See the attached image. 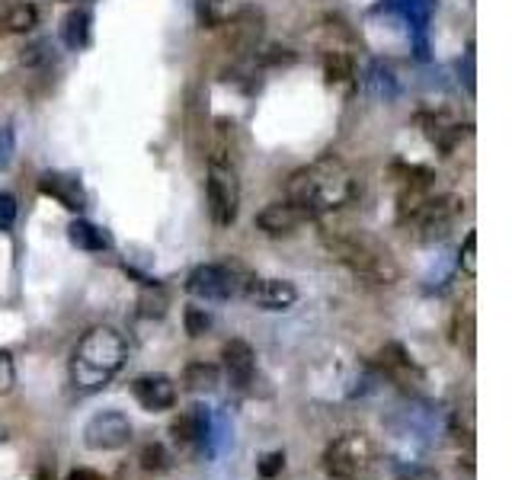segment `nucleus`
<instances>
[{"label": "nucleus", "instance_id": "nucleus-1", "mask_svg": "<svg viewBox=\"0 0 512 480\" xmlns=\"http://www.w3.org/2000/svg\"><path fill=\"white\" fill-rule=\"evenodd\" d=\"M356 196V176L346 167V160L336 154H324L311 160L308 167L295 170L285 183V199L301 205L311 218H324L336 208H343Z\"/></svg>", "mask_w": 512, "mask_h": 480}, {"label": "nucleus", "instance_id": "nucleus-2", "mask_svg": "<svg viewBox=\"0 0 512 480\" xmlns=\"http://www.w3.org/2000/svg\"><path fill=\"white\" fill-rule=\"evenodd\" d=\"M125 359H128V340L116 327L109 324L90 327L71 352V365H68L71 384L84 394L103 391L122 372Z\"/></svg>", "mask_w": 512, "mask_h": 480}, {"label": "nucleus", "instance_id": "nucleus-3", "mask_svg": "<svg viewBox=\"0 0 512 480\" xmlns=\"http://www.w3.org/2000/svg\"><path fill=\"white\" fill-rule=\"evenodd\" d=\"M324 247L336 263H343L359 279L375 285H394L400 279V266L388 244H381L362 228H336L324 231Z\"/></svg>", "mask_w": 512, "mask_h": 480}, {"label": "nucleus", "instance_id": "nucleus-4", "mask_svg": "<svg viewBox=\"0 0 512 480\" xmlns=\"http://www.w3.org/2000/svg\"><path fill=\"white\" fill-rule=\"evenodd\" d=\"M464 212V202L458 196H429L420 199L416 205H410L407 212H400V224L420 240V244H436V240H445L452 234V228L458 224Z\"/></svg>", "mask_w": 512, "mask_h": 480}, {"label": "nucleus", "instance_id": "nucleus-5", "mask_svg": "<svg viewBox=\"0 0 512 480\" xmlns=\"http://www.w3.org/2000/svg\"><path fill=\"white\" fill-rule=\"evenodd\" d=\"M320 461L330 480H362L375 468V445L365 432H343L324 448Z\"/></svg>", "mask_w": 512, "mask_h": 480}, {"label": "nucleus", "instance_id": "nucleus-6", "mask_svg": "<svg viewBox=\"0 0 512 480\" xmlns=\"http://www.w3.org/2000/svg\"><path fill=\"white\" fill-rule=\"evenodd\" d=\"M247 279V272L234 263H202L186 276V292L199 301H228L244 292Z\"/></svg>", "mask_w": 512, "mask_h": 480}, {"label": "nucleus", "instance_id": "nucleus-7", "mask_svg": "<svg viewBox=\"0 0 512 480\" xmlns=\"http://www.w3.org/2000/svg\"><path fill=\"white\" fill-rule=\"evenodd\" d=\"M205 199H208V215H212L215 228H231L240 212V183H237L234 164H215V160H208Z\"/></svg>", "mask_w": 512, "mask_h": 480}, {"label": "nucleus", "instance_id": "nucleus-8", "mask_svg": "<svg viewBox=\"0 0 512 480\" xmlns=\"http://www.w3.org/2000/svg\"><path fill=\"white\" fill-rule=\"evenodd\" d=\"M132 423L122 410H100L84 426V445L90 452H119L132 442Z\"/></svg>", "mask_w": 512, "mask_h": 480}, {"label": "nucleus", "instance_id": "nucleus-9", "mask_svg": "<svg viewBox=\"0 0 512 480\" xmlns=\"http://www.w3.org/2000/svg\"><path fill=\"white\" fill-rule=\"evenodd\" d=\"M244 295L253 308L260 311H288L292 304L298 301V288L288 282V279H260V276H250L244 285Z\"/></svg>", "mask_w": 512, "mask_h": 480}, {"label": "nucleus", "instance_id": "nucleus-10", "mask_svg": "<svg viewBox=\"0 0 512 480\" xmlns=\"http://www.w3.org/2000/svg\"><path fill=\"white\" fill-rule=\"evenodd\" d=\"M308 221H314L308 212H304L301 205L295 202H269L260 215H256V228H260L263 234L269 237H288V234H295L298 228H304Z\"/></svg>", "mask_w": 512, "mask_h": 480}, {"label": "nucleus", "instance_id": "nucleus-11", "mask_svg": "<svg viewBox=\"0 0 512 480\" xmlns=\"http://www.w3.org/2000/svg\"><path fill=\"white\" fill-rule=\"evenodd\" d=\"M224 378L234 391H247L256 378V352L247 340H228L221 349Z\"/></svg>", "mask_w": 512, "mask_h": 480}, {"label": "nucleus", "instance_id": "nucleus-12", "mask_svg": "<svg viewBox=\"0 0 512 480\" xmlns=\"http://www.w3.org/2000/svg\"><path fill=\"white\" fill-rule=\"evenodd\" d=\"M132 397L138 400L141 410L148 413H164L173 410L176 400H180V391H176L173 378L167 375H141L132 381Z\"/></svg>", "mask_w": 512, "mask_h": 480}, {"label": "nucleus", "instance_id": "nucleus-13", "mask_svg": "<svg viewBox=\"0 0 512 480\" xmlns=\"http://www.w3.org/2000/svg\"><path fill=\"white\" fill-rule=\"evenodd\" d=\"M420 125H423L426 141L432 148H439L442 154H452L458 148V141L468 135V125H461L455 116H448V112H423Z\"/></svg>", "mask_w": 512, "mask_h": 480}, {"label": "nucleus", "instance_id": "nucleus-14", "mask_svg": "<svg viewBox=\"0 0 512 480\" xmlns=\"http://www.w3.org/2000/svg\"><path fill=\"white\" fill-rule=\"evenodd\" d=\"M39 189H42V196H52L58 205L68 208V212H84V205H87V192L80 186L77 176L48 170L39 176Z\"/></svg>", "mask_w": 512, "mask_h": 480}, {"label": "nucleus", "instance_id": "nucleus-15", "mask_svg": "<svg viewBox=\"0 0 512 480\" xmlns=\"http://www.w3.org/2000/svg\"><path fill=\"white\" fill-rule=\"evenodd\" d=\"M378 365H381L384 375H388L391 381H397L400 388H407V391L410 388H420V384H423V372L416 368L413 356L400 343H388V346H384Z\"/></svg>", "mask_w": 512, "mask_h": 480}, {"label": "nucleus", "instance_id": "nucleus-16", "mask_svg": "<svg viewBox=\"0 0 512 480\" xmlns=\"http://www.w3.org/2000/svg\"><path fill=\"white\" fill-rule=\"evenodd\" d=\"M221 29H228V48L234 55L256 52V42H260V32H263V13L244 7L231 23H224Z\"/></svg>", "mask_w": 512, "mask_h": 480}, {"label": "nucleus", "instance_id": "nucleus-17", "mask_svg": "<svg viewBox=\"0 0 512 480\" xmlns=\"http://www.w3.org/2000/svg\"><path fill=\"white\" fill-rule=\"evenodd\" d=\"M170 436L180 448H202L208 439V410L205 407H189L170 423Z\"/></svg>", "mask_w": 512, "mask_h": 480}, {"label": "nucleus", "instance_id": "nucleus-18", "mask_svg": "<svg viewBox=\"0 0 512 480\" xmlns=\"http://www.w3.org/2000/svg\"><path fill=\"white\" fill-rule=\"evenodd\" d=\"M39 23V10L29 0H0V36H20Z\"/></svg>", "mask_w": 512, "mask_h": 480}, {"label": "nucleus", "instance_id": "nucleus-19", "mask_svg": "<svg viewBox=\"0 0 512 480\" xmlns=\"http://www.w3.org/2000/svg\"><path fill=\"white\" fill-rule=\"evenodd\" d=\"M324 74L330 87H352L356 80V61H352V52L340 45H327L324 48Z\"/></svg>", "mask_w": 512, "mask_h": 480}, {"label": "nucleus", "instance_id": "nucleus-20", "mask_svg": "<svg viewBox=\"0 0 512 480\" xmlns=\"http://www.w3.org/2000/svg\"><path fill=\"white\" fill-rule=\"evenodd\" d=\"M221 384V368L212 362H189L183 368V388L189 394H212Z\"/></svg>", "mask_w": 512, "mask_h": 480}, {"label": "nucleus", "instance_id": "nucleus-21", "mask_svg": "<svg viewBox=\"0 0 512 480\" xmlns=\"http://www.w3.org/2000/svg\"><path fill=\"white\" fill-rule=\"evenodd\" d=\"M68 237H71V244L80 247V250H87V253H103L109 250V234L103 228H96V224L84 221V218H77L71 221V228H68Z\"/></svg>", "mask_w": 512, "mask_h": 480}, {"label": "nucleus", "instance_id": "nucleus-22", "mask_svg": "<svg viewBox=\"0 0 512 480\" xmlns=\"http://www.w3.org/2000/svg\"><path fill=\"white\" fill-rule=\"evenodd\" d=\"M240 10H244V0H199V20L202 26H212V29L231 23Z\"/></svg>", "mask_w": 512, "mask_h": 480}, {"label": "nucleus", "instance_id": "nucleus-23", "mask_svg": "<svg viewBox=\"0 0 512 480\" xmlns=\"http://www.w3.org/2000/svg\"><path fill=\"white\" fill-rule=\"evenodd\" d=\"M90 13L87 10H71L68 16H64V23H61V39L68 48H74V52H80L87 42H90Z\"/></svg>", "mask_w": 512, "mask_h": 480}, {"label": "nucleus", "instance_id": "nucleus-24", "mask_svg": "<svg viewBox=\"0 0 512 480\" xmlns=\"http://www.w3.org/2000/svg\"><path fill=\"white\" fill-rule=\"evenodd\" d=\"M138 461H141V468L148 471V474H164V471L173 468V455L167 452V445H160V442H148V445H144Z\"/></svg>", "mask_w": 512, "mask_h": 480}, {"label": "nucleus", "instance_id": "nucleus-25", "mask_svg": "<svg viewBox=\"0 0 512 480\" xmlns=\"http://www.w3.org/2000/svg\"><path fill=\"white\" fill-rule=\"evenodd\" d=\"M183 320H186V333L189 336H202L208 327H212V314H208L205 308H196V304H192V308H186Z\"/></svg>", "mask_w": 512, "mask_h": 480}, {"label": "nucleus", "instance_id": "nucleus-26", "mask_svg": "<svg viewBox=\"0 0 512 480\" xmlns=\"http://www.w3.org/2000/svg\"><path fill=\"white\" fill-rule=\"evenodd\" d=\"M16 384V365H13V356L7 349H0V397L10 394Z\"/></svg>", "mask_w": 512, "mask_h": 480}, {"label": "nucleus", "instance_id": "nucleus-27", "mask_svg": "<svg viewBox=\"0 0 512 480\" xmlns=\"http://www.w3.org/2000/svg\"><path fill=\"white\" fill-rule=\"evenodd\" d=\"M461 269L468 272V276H477V234L468 231L461 244Z\"/></svg>", "mask_w": 512, "mask_h": 480}, {"label": "nucleus", "instance_id": "nucleus-28", "mask_svg": "<svg viewBox=\"0 0 512 480\" xmlns=\"http://www.w3.org/2000/svg\"><path fill=\"white\" fill-rule=\"evenodd\" d=\"M282 468H285V452H269L260 458V464H256V471H260L263 480H272L276 474H282Z\"/></svg>", "mask_w": 512, "mask_h": 480}, {"label": "nucleus", "instance_id": "nucleus-29", "mask_svg": "<svg viewBox=\"0 0 512 480\" xmlns=\"http://www.w3.org/2000/svg\"><path fill=\"white\" fill-rule=\"evenodd\" d=\"M13 154H16L13 128L10 125H0V170H7L13 164Z\"/></svg>", "mask_w": 512, "mask_h": 480}, {"label": "nucleus", "instance_id": "nucleus-30", "mask_svg": "<svg viewBox=\"0 0 512 480\" xmlns=\"http://www.w3.org/2000/svg\"><path fill=\"white\" fill-rule=\"evenodd\" d=\"M16 199L10 196V192H0V231H10L16 224Z\"/></svg>", "mask_w": 512, "mask_h": 480}, {"label": "nucleus", "instance_id": "nucleus-31", "mask_svg": "<svg viewBox=\"0 0 512 480\" xmlns=\"http://www.w3.org/2000/svg\"><path fill=\"white\" fill-rule=\"evenodd\" d=\"M404 480H439V474L432 468H413V471H407Z\"/></svg>", "mask_w": 512, "mask_h": 480}, {"label": "nucleus", "instance_id": "nucleus-32", "mask_svg": "<svg viewBox=\"0 0 512 480\" xmlns=\"http://www.w3.org/2000/svg\"><path fill=\"white\" fill-rule=\"evenodd\" d=\"M68 480H106L103 474H96V471H87V468H80V471H71Z\"/></svg>", "mask_w": 512, "mask_h": 480}, {"label": "nucleus", "instance_id": "nucleus-33", "mask_svg": "<svg viewBox=\"0 0 512 480\" xmlns=\"http://www.w3.org/2000/svg\"><path fill=\"white\" fill-rule=\"evenodd\" d=\"M36 480H55V477H52V471H48V468H39L36 471Z\"/></svg>", "mask_w": 512, "mask_h": 480}]
</instances>
